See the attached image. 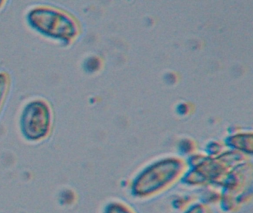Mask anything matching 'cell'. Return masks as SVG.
<instances>
[{"mask_svg": "<svg viewBox=\"0 0 253 213\" xmlns=\"http://www.w3.org/2000/svg\"><path fill=\"white\" fill-rule=\"evenodd\" d=\"M180 173V166L175 161L157 164L140 174L133 183L135 196L147 198L165 190L173 184Z\"/></svg>", "mask_w": 253, "mask_h": 213, "instance_id": "obj_1", "label": "cell"}, {"mask_svg": "<svg viewBox=\"0 0 253 213\" xmlns=\"http://www.w3.org/2000/svg\"><path fill=\"white\" fill-rule=\"evenodd\" d=\"M31 20L38 29L60 38L72 37L76 30L72 19L54 10L40 9L32 13Z\"/></svg>", "mask_w": 253, "mask_h": 213, "instance_id": "obj_2", "label": "cell"}, {"mask_svg": "<svg viewBox=\"0 0 253 213\" xmlns=\"http://www.w3.org/2000/svg\"><path fill=\"white\" fill-rule=\"evenodd\" d=\"M49 121V108L44 102H32L23 112V125L31 137L43 136L48 130Z\"/></svg>", "mask_w": 253, "mask_h": 213, "instance_id": "obj_3", "label": "cell"}, {"mask_svg": "<svg viewBox=\"0 0 253 213\" xmlns=\"http://www.w3.org/2000/svg\"><path fill=\"white\" fill-rule=\"evenodd\" d=\"M106 213H134L128 206L122 203L115 202L108 207Z\"/></svg>", "mask_w": 253, "mask_h": 213, "instance_id": "obj_4", "label": "cell"}, {"mask_svg": "<svg viewBox=\"0 0 253 213\" xmlns=\"http://www.w3.org/2000/svg\"><path fill=\"white\" fill-rule=\"evenodd\" d=\"M8 88V79L4 74H0V105L3 101Z\"/></svg>", "mask_w": 253, "mask_h": 213, "instance_id": "obj_5", "label": "cell"}, {"mask_svg": "<svg viewBox=\"0 0 253 213\" xmlns=\"http://www.w3.org/2000/svg\"><path fill=\"white\" fill-rule=\"evenodd\" d=\"M186 213H207V209H206L205 207L204 206L200 205H195L194 207H192L190 210H189V211H187Z\"/></svg>", "mask_w": 253, "mask_h": 213, "instance_id": "obj_6", "label": "cell"}]
</instances>
